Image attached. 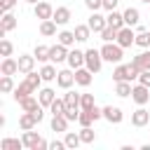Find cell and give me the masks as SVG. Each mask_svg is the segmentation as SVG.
<instances>
[{
    "label": "cell",
    "instance_id": "1",
    "mask_svg": "<svg viewBox=\"0 0 150 150\" xmlns=\"http://www.w3.org/2000/svg\"><path fill=\"white\" fill-rule=\"evenodd\" d=\"M40 82H42V75H40V73H35V70H30V73L26 75V80H23V82H19V87H14V101L19 103L21 98H26V96L35 94V91L40 89Z\"/></svg>",
    "mask_w": 150,
    "mask_h": 150
},
{
    "label": "cell",
    "instance_id": "2",
    "mask_svg": "<svg viewBox=\"0 0 150 150\" xmlns=\"http://www.w3.org/2000/svg\"><path fill=\"white\" fill-rule=\"evenodd\" d=\"M101 56H103V61H108V63H122L124 47H120L117 42H103V47H101Z\"/></svg>",
    "mask_w": 150,
    "mask_h": 150
},
{
    "label": "cell",
    "instance_id": "3",
    "mask_svg": "<svg viewBox=\"0 0 150 150\" xmlns=\"http://www.w3.org/2000/svg\"><path fill=\"white\" fill-rule=\"evenodd\" d=\"M21 141H23V145L28 148V150H47L49 148V143L42 138V136H38L33 129H28V131H23V136H21Z\"/></svg>",
    "mask_w": 150,
    "mask_h": 150
},
{
    "label": "cell",
    "instance_id": "4",
    "mask_svg": "<svg viewBox=\"0 0 150 150\" xmlns=\"http://www.w3.org/2000/svg\"><path fill=\"white\" fill-rule=\"evenodd\" d=\"M84 66L91 70V73H98L103 68V56H101V49H87L84 52Z\"/></svg>",
    "mask_w": 150,
    "mask_h": 150
},
{
    "label": "cell",
    "instance_id": "5",
    "mask_svg": "<svg viewBox=\"0 0 150 150\" xmlns=\"http://www.w3.org/2000/svg\"><path fill=\"white\" fill-rule=\"evenodd\" d=\"M120 47H131V45H136V33L131 30V26H124V28H120L117 30V40H115Z\"/></svg>",
    "mask_w": 150,
    "mask_h": 150
},
{
    "label": "cell",
    "instance_id": "6",
    "mask_svg": "<svg viewBox=\"0 0 150 150\" xmlns=\"http://www.w3.org/2000/svg\"><path fill=\"white\" fill-rule=\"evenodd\" d=\"M131 101L136 103V105H145L148 101H150V87H145V84H136L134 89H131Z\"/></svg>",
    "mask_w": 150,
    "mask_h": 150
},
{
    "label": "cell",
    "instance_id": "7",
    "mask_svg": "<svg viewBox=\"0 0 150 150\" xmlns=\"http://www.w3.org/2000/svg\"><path fill=\"white\" fill-rule=\"evenodd\" d=\"M68 47L66 45H61V42H56L54 47H49V61L52 63H63V61H68Z\"/></svg>",
    "mask_w": 150,
    "mask_h": 150
},
{
    "label": "cell",
    "instance_id": "8",
    "mask_svg": "<svg viewBox=\"0 0 150 150\" xmlns=\"http://www.w3.org/2000/svg\"><path fill=\"white\" fill-rule=\"evenodd\" d=\"M56 84H59L61 89H70V87L75 84V70H73V68L59 70V75H56Z\"/></svg>",
    "mask_w": 150,
    "mask_h": 150
},
{
    "label": "cell",
    "instance_id": "9",
    "mask_svg": "<svg viewBox=\"0 0 150 150\" xmlns=\"http://www.w3.org/2000/svg\"><path fill=\"white\" fill-rule=\"evenodd\" d=\"M33 12H35V19H40V21L54 16V7H52L49 2H45V0H40L38 5H33Z\"/></svg>",
    "mask_w": 150,
    "mask_h": 150
},
{
    "label": "cell",
    "instance_id": "10",
    "mask_svg": "<svg viewBox=\"0 0 150 150\" xmlns=\"http://www.w3.org/2000/svg\"><path fill=\"white\" fill-rule=\"evenodd\" d=\"M103 120H108L110 124H120V122L124 120V112H122V108H117V105H105V108H103Z\"/></svg>",
    "mask_w": 150,
    "mask_h": 150
},
{
    "label": "cell",
    "instance_id": "11",
    "mask_svg": "<svg viewBox=\"0 0 150 150\" xmlns=\"http://www.w3.org/2000/svg\"><path fill=\"white\" fill-rule=\"evenodd\" d=\"M89 28H91V33H101L105 26H108V19L103 16V14H98V12H91V16H89Z\"/></svg>",
    "mask_w": 150,
    "mask_h": 150
},
{
    "label": "cell",
    "instance_id": "12",
    "mask_svg": "<svg viewBox=\"0 0 150 150\" xmlns=\"http://www.w3.org/2000/svg\"><path fill=\"white\" fill-rule=\"evenodd\" d=\"M91 80H94V73H91L87 66H82V68L75 70V84H80V87H89Z\"/></svg>",
    "mask_w": 150,
    "mask_h": 150
},
{
    "label": "cell",
    "instance_id": "13",
    "mask_svg": "<svg viewBox=\"0 0 150 150\" xmlns=\"http://www.w3.org/2000/svg\"><path fill=\"white\" fill-rule=\"evenodd\" d=\"M150 122V112L145 110V105H138V110L131 112V124L134 127H145Z\"/></svg>",
    "mask_w": 150,
    "mask_h": 150
},
{
    "label": "cell",
    "instance_id": "14",
    "mask_svg": "<svg viewBox=\"0 0 150 150\" xmlns=\"http://www.w3.org/2000/svg\"><path fill=\"white\" fill-rule=\"evenodd\" d=\"M0 73H2V75H16V73H19V59L5 56L2 63H0Z\"/></svg>",
    "mask_w": 150,
    "mask_h": 150
},
{
    "label": "cell",
    "instance_id": "15",
    "mask_svg": "<svg viewBox=\"0 0 150 150\" xmlns=\"http://www.w3.org/2000/svg\"><path fill=\"white\" fill-rule=\"evenodd\" d=\"M112 80L115 82H131V73H129V63H117L112 70Z\"/></svg>",
    "mask_w": 150,
    "mask_h": 150
},
{
    "label": "cell",
    "instance_id": "16",
    "mask_svg": "<svg viewBox=\"0 0 150 150\" xmlns=\"http://www.w3.org/2000/svg\"><path fill=\"white\" fill-rule=\"evenodd\" d=\"M35 61H38V59H35L33 54H21V56H19V73L28 75V73L35 68Z\"/></svg>",
    "mask_w": 150,
    "mask_h": 150
},
{
    "label": "cell",
    "instance_id": "17",
    "mask_svg": "<svg viewBox=\"0 0 150 150\" xmlns=\"http://www.w3.org/2000/svg\"><path fill=\"white\" fill-rule=\"evenodd\" d=\"M68 66H70L73 70L82 68V66H84V52H80V49H70V52H68Z\"/></svg>",
    "mask_w": 150,
    "mask_h": 150
},
{
    "label": "cell",
    "instance_id": "18",
    "mask_svg": "<svg viewBox=\"0 0 150 150\" xmlns=\"http://www.w3.org/2000/svg\"><path fill=\"white\" fill-rule=\"evenodd\" d=\"M38 98H40V105H42V108H49V105H52V101L56 98V91H54L52 87H45V89H40V91H38Z\"/></svg>",
    "mask_w": 150,
    "mask_h": 150
},
{
    "label": "cell",
    "instance_id": "19",
    "mask_svg": "<svg viewBox=\"0 0 150 150\" xmlns=\"http://www.w3.org/2000/svg\"><path fill=\"white\" fill-rule=\"evenodd\" d=\"M52 19H54V21H56L59 26H66V23H68V21L73 19V14H70V9H68V7H56V9H54V16H52Z\"/></svg>",
    "mask_w": 150,
    "mask_h": 150
},
{
    "label": "cell",
    "instance_id": "20",
    "mask_svg": "<svg viewBox=\"0 0 150 150\" xmlns=\"http://www.w3.org/2000/svg\"><path fill=\"white\" fill-rule=\"evenodd\" d=\"M131 63H136L141 70H150V49H143L141 54H136L131 59Z\"/></svg>",
    "mask_w": 150,
    "mask_h": 150
},
{
    "label": "cell",
    "instance_id": "21",
    "mask_svg": "<svg viewBox=\"0 0 150 150\" xmlns=\"http://www.w3.org/2000/svg\"><path fill=\"white\" fill-rule=\"evenodd\" d=\"M105 19H108V26H112V28H117V30L127 26V23H124V14H120L117 9L108 12V16H105Z\"/></svg>",
    "mask_w": 150,
    "mask_h": 150
},
{
    "label": "cell",
    "instance_id": "22",
    "mask_svg": "<svg viewBox=\"0 0 150 150\" xmlns=\"http://www.w3.org/2000/svg\"><path fill=\"white\" fill-rule=\"evenodd\" d=\"M56 21L54 19H45V21H40V35H45V38H52V35H56Z\"/></svg>",
    "mask_w": 150,
    "mask_h": 150
},
{
    "label": "cell",
    "instance_id": "23",
    "mask_svg": "<svg viewBox=\"0 0 150 150\" xmlns=\"http://www.w3.org/2000/svg\"><path fill=\"white\" fill-rule=\"evenodd\" d=\"M40 75H42V82H52V80H56L59 70H56V66L49 61V63H45V66L40 68Z\"/></svg>",
    "mask_w": 150,
    "mask_h": 150
},
{
    "label": "cell",
    "instance_id": "24",
    "mask_svg": "<svg viewBox=\"0 0 150 150\" xmlns=\"http://www.w3.org/2000/svg\"><path fill=\"white\" fill-rule=\"evenodd\" d=\"M38 124V120H35V115L33 112H21V117H19V127H21V131H28V129H33Z\"/></svg>",
    "mask_w": 150,
    "mask_h": 150
},
{
    "label": "cell",
    "instance_id": "25",
    "mask_svg": "<svg viewBox=\"0 0 150 150\" xmlns=\"http://www.w3.org/2000/svg\"><path fill=\"white\" fill-rule=\"evenodd\" d=\"M73 33H75L77 42H87V40L91 38V28H89V23H77Z\"/></svg>",
    "mask_w": 150,
    "mask_h": 150
},
{
    "label": "cell",
    "instance_id": "26",
    "mask_svg": "<svg viewBox=\"0 0 150 150\" xmlns=\"http://www.w3.org/2000/svg\"><path fill=\"white\" fill-rule=\"evenodd\" d=\"M19 105H21V110H26V112H33V110H38V108H40V98H35V96L30 94V96L21 98V101H19Z\"/></svg>",
    "mask_w": 150,
    "mask_h": 150
},
{
    "label": "cell",
    "instance_id": "27",
    "mask_svg": "<svg viewBox=\"0 0 150 150\" xmlns=\"http://www.w3.org/2000/svg\"><path fill=\"white\" fill-rule=\"evenodd\" d=\"M122 14H124V23H127V26H136V23L141 21V12H138L136 7H129V9H124Z\"/></svg>",
    "mask_w": 150,
    "mask_h": 150
},
{
    "label": "cell",
    "instance_id": "28",
    "mask_svg": "<svg viewBox=\"0 0 150 150\" xmlns=\"http://www.w3.org/2000/svg\"><path fill=\"white\" fill-rule=\"evenodd\" d=\"M0 28H2L5 33L14 30V28H16V16H14L12 12H5V14H2V21H0Z\"/></svg>",
    "mask_w": 150,
    "mask_h": 150
},
{
    "label": "cell",
    "instance_id": "29",
    "mask_svg": "<svg viewBox=\"0 0 150 150\" xmlns=\"http://www.w3.org/2000/svg\"><path fill=\"white\" fill-rule=\"evenodd\" d=\"M52 131H68V117L66 115H52Z\"/></svg>",
    "mask_w": 150,
    "mask_h": 150
},
{
    "label": "cell",
    "instance_id": "30",
    "mask_svg": "<svg viewBox=\"0 0 150 150\" xmlns=\"http://www.w3.org/2000/svg\"><path fill=\"white\" fill-rule=\"evenodd\" d=\"M21 148H26L23 145V141H19V138H2L0 141V150H21Z\"/></svg>",
    "mask_w": 150,
    "mask_h": 150
},
{
    "label": "cell",
    "instance_id": "31",
    "mask_svg": "<svg viewBox=\"0 0 150 150\" xmlns=\"http://www.w3.org/2000/svg\"><path fill=\"white\" fill-rule=\"evenodd\" d=\"M136 45H138L141 49H150V30L138 28V33H136Z\"/></svg>",
    "mask_w": 150,
    "mask_h": 150
},
{
    "label": "cell",
    "instance_id": "32",
    "mask_svg": "<svg viewBox=\"0 0 150 150\" xmlns=\"http://www.w3.org/2000/svg\"><path fill=\"white\" fill-rule=\"evenodd\" d=\"M56 40H59L61 45H66V47H73V45L77 42V38H75L73 30H61V33L56 35Z\"/></svg>",
    "mask_w": 150,
    "mask_h": 150
},
{
    "label": "cell",
    "instance_id": "33",
    "mask_svg": "<svg viewBox=\"0 0 150 150\" xmlns=\"http://www.w3.org/2000/svg\"><path fill=\"white\" fill-rule=\"evenodd\" d=\"M63 141H66V148L68 150H75L80 143H82V138H80V134H75V131H66V136H63Z\"/></svg>",
    "mask_w": 150,
    "mask_h": 150
},
{
    "label": "cell",
    "instance_id": "34",
    "mask_svg": "<svg viewBox=\"0 0 150 150\" xmlns=\"http://www.w3.org/2000/svg\"><path fill=\"white\" fill-rule=\"evenodd\" d=\"M131 82H115V94L120 96V98H127V96H131Z\"/></svg>",
    "mask_w": 150,
    "mask_h": 150
},
{
    "label": "cell",
    "instance_id": "35",
    "mask_svg": "<svg viewBox=\"0 0 150 150\" xmlns=\"http://www.w3.org/2000/svg\"><path fill=\"white\" fill-rule=\"evenodd\" d=\"M33 56H35L38 61L47 63V61H49V47H47V45H38V47L33 49Z\"/></svg>",
    "mask_w": 150,
    "mask_h": 150
},
{
    "label": "cell",
    "instance_id": "36",
    "mask_svg": "<svg viewBox=\"0 0 150 150\" xmlns=\"http://www.w3.org/2000/svg\"><path fill=\"white\" fill-rule=\"evenodd\" d=\"M98 35H101V40H103V42H115V40H117V28L105 26V28H103Z\"/></svg>",
    "mask_w": 150,
    "mask_h": 150
},
{
    "label": "cell",
    "instance_id": "37",
    "mask_svg": "<svg viewBox=\"0 0 150 150\" xmlns=\"http://www.w3.org/2000/svg\"><path fill=\"white\" fill-rule=\"evenodd\" d=\"M80 96H82V94H77V91H73V89H66L63 101H66V105H80Z\"/></svg>",
    "mask_w": 150,
    "mask_h": 150
},
{
    "label": "cell",
    "instance_id": "38",
    "mask_svg": "<svg viewBox=\"0 0 150 150\" xmlns=\"http://www.w3.org/2000/svg\"><path fill=\"white\" fill-rule=\"evenodd\" d=\"M49 112H52V115H63V112H66V101H63V98H54L52 105H49Z\"/></svg>",
    "mask_w": 150,
    "mask_h": 150
},
{
    "label": "cell",
    "instance_id": "39",
    "mask_svg": "<svg viewBox=\"0 0 150 150\" xmlns=\"http://www.w3.org/2000/svg\"><path fill=\"white\" fill-rule=\"evenodd\" d=\"M91 122H96V120H94V115H91V110H80L77 124H80V127H91Z\"/></svg>",
    "mask_w": 150,
    "mask_h": 150
},
{
    "label": "cell",
    "instance_id": "40",
    "mask_svg": "<svg viewBox=\"0 0 150 150\" xmlns=\"http://www.w3.org/2000/svg\"><path fill=\"white\" fill-rule=\"evenodd\" d=\"M77 134H80L82 143H94V141H96V134H94V129H91V127H82Z\"/></svg>",
    "mask_w": 150,
    "mask_h": 150
},
{
    "label": "cell",
    "instance_id": "41",
    "mask_svg": "<svg viewBox=\"0 0 150 150\" xmlns=\"http://www.w3.org/2000/svg\"><path fill=\"white\" fill-rule=\"evenodd\" d=\"M0 91H2V94L14 91V80H12V75H2V80H0Z\"/></svg>",
    "mask_w": 150,
    "mask_h": 150
},
{
    "label": "cell",
    "instance_id": "42",
    "mask_svg": "<svg viewBox=\"0 0 150 150\" xmlns=\"http://www.w3.org/2000/svg\"><path fill=\"white\" fill-rule=\"evenodd\" d=\"M96 103H94V94H82L80 96V108L82 110H89V108H94Z\"/></svg>",
    "mask_w": 150,
    "mask_h": 150
},
{
    "label": "cell",
    "instance_id": "43",
    "mask_svg": "<svg viewBox=\"0 0 150 150\" xmlns=\"http://www.w3.org/2000/svg\"><path fill=\"white\" fill-rule=\"evenodd\" d=\"M14 52V45L9 40H0V56H12Z\"/></svg>",
    "mask_w": 150,
    "mask_h": 150
},
{
    "label": "cell",
    "instance_id": "44",
    "mask_svg": "<svg viewBox=\"0 0 150 150\" xmlns=\"http://www.w3.org/2000/svg\"><path fill=\"white\" fill-rule=\"evenodd\" d=\"M84 5H87V9H91V12H98V9L103 7V0H84Z\"/></svg>",
    "mask_w": 150,
    "mask_h": 150
},
{
    "label": "cell",
    "instance_id": "45",
    "mask_svg": "<svg viewBox=\"0 0 150 150\" xmlns=\"http://www.w3.org/2000/svg\"><path fill=\"white\" fill-rule=\"evenodd\" d=\"M138 82H141V84H145V87H150V70H141Z\"/></svg>",
    "mask_w": 150,
    "mask_h": 150
},
{
    "label": "cell",
    "instance_id": "46",
    "mask_svg": "<svg viewBox=\"0 0 150 150\" xmlns=\"http://www.w3.org/2000/svg\"><path fill=\"white\" fill-rule=\"evenodd\" d=\"M49 150H66V141H52Z\"/></svg>",
    "mask_w": 150,
    "mask_h": 150
},
{
    "label": "cell",
    "instance_id": "47",
    "mask_svg": "<svg viewBox=\"0 0 150 150\" xmlns=\"http://www.w3.org/2000/svg\"><path fill=\"white\" fill-rule=\"evenodd\" d=\"M14 5H16V0H2V12H12Z\"/></svg>",
    "mask_w": 150,
    "mask_h": 150
},
{
    "label": "cell",
    "instance_id": "48",
    "mask_svg": "<svg viewBox=\"0 0 150 150\" xmlns=\"http://www.w3.org/2000/svg\"><path fill=\"white\" fill-rule=\"evenodd\" d=\"M23 2H28V5H38L40 0H23Z\"/></svg>",
    "mask_w": 150,
    "mask_h": 150
},
{
    "label": "cell",
    "instance_id": "49",
    "mask_svg": "<svg viewBox=\"0 0 150 150\" xmlns=\"http://www.w3.org/2000/svg\"><path fill=\"white\" fill-rule=\"evenodd\" d=\"M141 2H148V5H150V0H141Z\"/></svg>",
    "mask_w": 150,
    "mask_h": 150
},
{
    "label": "cell",
    "instance_id": "50",
    "mask_svg": "<svg viewBox=\"0 0 150 150\" xmlns=\"http://www.w3.org/2000/svg\"><path fill=\"white\" fill-rule=\"evenodd\" d=\"M112 2H120V0H112Z\"/></svg>",
    "mask_w": 150,
    "mask_h": 150
}]
</instances>
